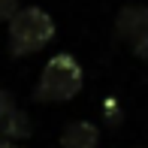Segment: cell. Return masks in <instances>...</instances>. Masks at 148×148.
I'll return each instance as SVG.
<instances>
[{
	"label": "cell",
	"instance_id": "obj_5",
	"mask_svg": "<svg viewBox=\"0 0 148 148\" xmlns=\"http://www.w3.org/2000/svg\"><path fill=\"white\" fill-rule=\"evenodd\" d=\"M0 133H3L9 142H18V139H27L33 133V124H30V115L21 109H15L6 121H0Z\"/></svg>",
	"mask_w": 148,
	"mask_h": 148
},
{
	"label": "cell",
	"instance_id": "obj_9",
	"mask_svg": "<svg viewBox=\"0 0 148 148\" xmlns=\"http://www.w3.org/2000/svg\"><path fill=\"white\" fill-rule=\"evenodd\" d=\"M133 55H136L139 60H145V64H148V42H142V45H136V49H133Z\"/></svg>",
	"mask_w": 148,
	"mask_h": 148
},
{
	"label": "cell",
	"instance_id": "obj_6",
	"mask_svg": "<svg viewBox=\"0 0 148 148\" xmlns=\"http://www.w3.org/2000/svg\"><path fill=\"white\" fill-rule=\"evenodd\" d=\"M15 109H18L15 106V94L12 91H0V121H6Z\"/></svg>",
	"mask_w": 148,
	"mask_h": 148
},
{
	"label": "cell",
	"instance_id": "obj_8",
	"mask_svg": "<svg viewBox=\"0 0 148 148\" xmlns=\"http://www.w3.org/2000/svg\"><path fill=\"white\" fill-rule=\"evenodd\" d=\"M18 9H21V6H18V0H0V21H9Z\"/></svg>",
	"mask_w": 148,
	"mask_h": 148
},
{
	"label": "cell",
	"instance_id": "obj_2",
	"mask_svg": "<svg viewBox=\"0 0 148 148\" xmlns=\"http://www.w3.org/2000/svg\"><path fill=\"white\" fill-rule=\"evenodd\" d=\"M55 39V18L39 6H24L9 18V33H6V45H9L12 58L36 55Z\"/></svg>",
	"mask_w": 148,
	"mask_h": 148
},
{
	"label": "cell",
	"instance_id": "obj_10",
	"mask_svg": "<svg viewBox=\"0 0 148 148\" xmlns=\"http://www.w3.org/2000/svg\"><path fill=\"white\" fill-rule=\"evenodd\" d=\"M9 145H12V142H9L6 136H3V133H0V148H9Z\"/></svg>",
	"mask_w": 148,
	"mask_h": 148
},
{
	"label": "cell",
	"instance_id": "obj_7",
	"mask_svg": "<svg viewBox=\"0 0 148 148\" xmlns=\"http://www.w3.org/2000/svg\"><path fill=\"white\" fill-rule=\"evenodd\" d=\"M103 109H106V121H109L112 127H115V124H121V109H118L115 97H106V106H103Z\"/></svg>",
	"mask_w": 148,
	"mask_h": 148
},
{
	"label": "cell",
	"instance_id": "obj_1",
	"mask_svg": "<svg viewBox=\"0 0 148 148\" xmlns=\"http://www.w3.org/2000/svg\"><path fill=\"white\" fill-rule=\"evenodd\" d=\"M85 85V70L73 55L60 51V55L49 58L36 79V88H33V100L36 103H70L73 97H79Z\"/></svg>",
	"mask_w": 148,
	"mask_h": 148
},
{
	"label": "cell",
	"instance_id": "obj_11",
	"mask_svg": "<svg viewBox=\"0 0 148 148\" xmlns=\"http://www.w3.org/2000/svg\"><path fill=\"white\" fill-rule=\"evenodd\" d=\"M9 148H18V145H9Z\"/></svg>",
	"mask_w": 148,
	"mask_h": 148
},
{
	"label": "cell",
	"instance_id": "obj_3",
	"mask_svg": "<svg viewBox=\"0 0 148 148\" xmlns=\"http://www.w3.org/2000/svg\"><path fill=\"white\" fill-rule=\"evenodd\" d=\"M115 36L130 49L148 42V6H124L115 18Z\"/></svg>",
	"mask_w": 148,
	"mask_h": 148
},
{
	"label": "cell",
	"instance_id": "obj_4",
	"mask_svg": "<svg viewBox=\"0 0 148 148\" xmlns=\"http://www.w3.org/2000/svg\"><path fill=\"white\" fill-rule=\"evenodd\" d=\"M100 130L91 121H70L60 130V148H97Z\"/></svg>",
	"mask_w": 148,
	"mask_h": 148
}]
</instances>
